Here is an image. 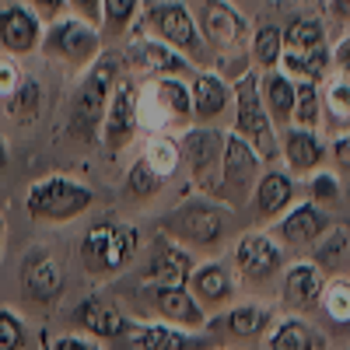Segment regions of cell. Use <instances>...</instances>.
Wrapping results in <instances>:
<instances>
[{"mask_svg": "<svg viewBox=\"0 0 350 350\" xmlns=\"http://www.w3.org/2000/svg\"><path fill=\"white\" fill-rule=\"evenodd\" d=\"M137 120L148 133L186 130L193 123V88L179 74L151 77L137 92Z\"/></svg>", "mask_w": 350, "mask_h": 350, "instance_id": "6da1fadb", "label": "cell"}, {"mask_svg": "<svg viewBox=\"0 0 350 350\" xmlns=\"http://www.w3.org/2000/svg\"><path fill=\"white\" fill-rule=\"evenodd\" d=\"M137 249H140V231L133 224L102 221V224L88 228V235L81 239V262L88 273L109 277V273H120L123 267H130Z\"/></svg>", "mask_w": 350, "mask_h": 350, "instance_id": "7a4b0ae2", "label": "cell"}, {"mask_svg": "<svg viewBox=\"0 0 350 350\" xmlns=\"http://www.w3.org/2000/svg\"><path fill=\"white\" fill-rule=\"evenodd\" d=\"M235 133H242L252 148L259 151L262 161L280 158V140H277V126L270 120L267 105H262V92H259V74L245 70L242 77H235Z\"/></svg>", "mask_w": 350, "mask_h": 350, "instance_id": "3957f363", "label": "cell"}, {"mask_svg": "<svg viewBox=\"0 0 350 350\" xmlns=\"http://www.w3.org/2000/svg\"><path fill=\"white\" fill-rule=\"evenodd\" d=\"M148 25L154 28L158 39H165L172 49H179L189 64H196V67L211 64L214 53H211L207 39H203V32H200L196 14L186 4H179V0H161V4H151Z\"/></svg>", "mask_w": 350, "mask_h": 350, "instance_id": "277c9868", "label": "cell"}, {"mask_svg": "<svg viewBox=\"0 0 350 350\" xmlns=\"http://www.w3.org/2000/svg\"><path fill=\"white\" fill-rule=\"evenodd\" d=\"M112 88H116V60H102L81 81V88L74 92V102H70V133L77 140H84V144L98 140V130H102L105 112H109Z\"/></svg>", "mask_w": 350, "mask_h": 350, "instance_id": "5b68a950", "label": "cell"}, {"mask_svg": "<svg viewBox=\"0 0 350 350\" xmlns=\"http://www.w3.org/2000/svg\"><path fill=\"white\" fill-rule=\"evenodd\" d=\"M262 175V158L252 144L228 130L224 133V158H221V186L217 196L228 203V207H242L245 200H252V189Z\"/></svg>", "mask_w": 350, "mask_h": 350, "instance_id": "8992f818", "label": "cell"}, {"mask_svg": "<svg viewBox=\"0 0 350 350\" xmlns=\"http://www.w3.org/2000/svg\"><path fill=\"white\" fill-rule=\"evenodd\" d=\"M165 235L168 239H179L186 245H200V249H211L224 239L228 231V217H224V207L214 200H186L179 203L165 221Z\"/></svg>", "mask_w": 350, "mask_h": 350, "instance_id": "52a82bcc", "label": "cell"}, {"mask_svg": "<svg viewBox=\"0 0 350 350\" xmlns=\"http://www.w3.org/2000/svg\"><path fill=\"white\" fill-rule=\"evenodd\" d=\"M92 200H95V193L88 186L64 179V175H49V179H39L28 189L25 207L36 221H74L92 207Z\"/></svg>", "mask_w": 350, "mask_h": 350, "instance_id": "ba28073f", "label": "cell"}, {"mask_svg": "<svg viewBox=\"0 0 350 350\" xmlns=\"http://www.w3.org/2000/svg\"><path fill=\"white\" fill-rule=\"evenodd\" d=\"M183 161L189 168V179L200 193H217L221 186V158H224V133L211 123L186 126L183 133Z\"/></svg>", "mask_w": 350, "mask_h": 350, "instance_id": "9c48e42d", "label": "cell"}, {"mask_svg": "<svg viewBox=\"0 0 350 350\" xmlns=\"http://www.w3.org/2000/svg\"><path fill=\"white\" fill-rule=\"evenodd\" d=\"M144 301H148V308L161 319V323H172V326L189 329V333H200L207 326V308L196 301L189 284H179V287L148 284L144 287Z\"/></svg>", "mask_w": 350, "mask_h": 350, "instance_id": "30bf717a", "label": "cell"}, {"mask_svg": "<svg viewBox=\"0 0 350 350\" xmlns=\"http://www.w3.org/2000/svg\"><path fill=\"white\" fill-rule=\"evenodd\" d=\"M116 350H203L207 340L193 336L172 323H126V329L112 340Z\"/></svg>", "mask_w": 350, "mask_h": 350, "instance_id": "8fae6325", "label": "cell"}, {"mask_svg": "<svg viewBox=\"0 0 350 350\" xmlns=\"http://www.w3.org/2000/svg\"><path fill=\"white\" fill-rule=\"evenodd\" d=\"M196 21H200V32L207 39L211 53L217 56H231L245 42V18L228 0H203Z\"/></svg>", "mask_w": 350, "mask_h": 350, "instance_id": "7c38bea8", "label": "cell"}, {"mask_svg": "<svg viewBox=\"0 0 350 350\" xmlns=\"http://www.w3.org/2000/svg\"><path fill=\"white\" fill-rule=\"evenodd\" d=\"M46 49L70 67H84L98 56V28L84 18H64L49 28Z\"/></svg>", "mask_w": 350, "mask_h": 350, "instance_id": "4fadbf2b", "label": "cell"}, {"mask_svg": "<svg viewBox=\"0 0 350 350\" xmlns=\"http://www.w3.org/2000/svg\"><path fill=\"white\" fill-rule=\"evenodd\" d=\"M140 120H137V88L130 81H116L112 98H109V112L102 123V144L109 154H120L126 144L137 137Z\"/></svg>", "mask_w": 350, "mask_h": 350, "instance_id": "5bb4252c", "label": "cell"}, {"mask_svg": "<svg viewBox=\"0 0 350 350\" xmlns=\"http://www.w3.org/2000/svg\"><path fill=\"white\" fill-rule=\"evenodd\" d=\"M235 262H239V273L245 280L267 284L284 267V245L273 242L270 235H262V231H249V235H242L239 245H235Z\"/></svg>", "mask_w": 350, "mask_h": 350, "instance_id": "9a60e30c", "label": "cell"}, {"mask_svg": "<svg viewBox=\"0 0 350 350\" xmlns=\"http://www.w3.org/2000/svg\"><path fill=\"white\" fill-rule=\"evenodd\" d=\"M123 64L140 70V74H151V77H165V74H179L186 77L193 70V64L179 49H172L165 39L154 42V39H133L123 53Z\"/></svg>", "mask_w": 350, "mask_h": 350, "instance_id": "2e32d148", "label": "cell"}, {"mask_svg": "<svg viewBox=\"0 0 350 350\" xmlns=\"http://www.w3.org/2000/svg\"><path fill=\"white\" fill-rule=\"evenodd\" d=\"M323 287H326V277L319 270V262H295V267L284 270V280H280V298L291 312H312L323 305Z\"/></svg>", "mask_w": 350, "mask_h": 350, "instance_id": "e0dca14e", "label": "cell"}, {"mask_svg": "<svg viewBox=\"0 0 350 350\" xmlns=\"http://www.w3.org/2000/svg\"><path fill=\"white\" fill-rule=\"evenodd\" d=\"M21 287L32 301H56L64 295V267L49 252H32L21 267Z\"/></svg>", "mask_w": 350, "mask_h": 350, "instance_id": "ac0fdd59", "label": "cell"}, {"mask_svg": "<svg viewBox=\"0 0 350 350\" xmlns=\"http://www.w3.org/2000/svg\"><path fill=\"white\" fill-rule=\"evenodd\" d=\"M196 270V262L189 256V249H183V242H158L148 270H144V284H168V287H179V284H189Z\"/></svg>", "mask_w": 350, "mask_h": 350, "instance_id": "d6986e66", "label": "cell"}, {"mask_svg": "<svg viewBox=\"0 0 350 350\" xmlns=\"http://www.w3.org/2000/svg\"><path fill=\"white\" fill-rule=\"evenodd\" d=\"M280 154H284L287 168L295 175H312L326 161V144L319 140V133L308 130V126H287L284 140H280Z\"/></svg>", "mask_w": 350, "mask_h": 350, "instance_id": "ffe728a7", "label": "cell"}, {"mask_svg": "<svg viewBox=\"0 0 350 350\" xmlns=\"http://www.w3.org/2000/svg\"><path fill=\"white\" fill-rule=\"evenodd\" d=\"M189 291L196 295V301L203 308H221V305L231 301V295H235V273H231V267L221 259L200 262L189 277Z\"/></svg>", "mask_w": 350, "mask_h": 350, "instance_id": "44dd1931", "label": "cell"}, {"mask_svg": "<svg viewBox=\"0 0 350 350\" xmlns=\"http://www.w3.org/2000/svg\"><path fill=\"white\" fill-rule=\"evenodd\" d=\"M291 200H295V179L284 168H267L259 175V183L252 189V211L259 221L280 217L291 207Z\"/></svg>", "mask_w": 350, "mask_h": 350, "instance_id": "7402d4cb", "label": "cell"}, {"mask_svg": "<svg viewBox=\"0 0 350 350\" xmlns=\"http://www.w3.org/2000/svg\"><path fill=\"white\" fill-rule=\"evenodd\" d=\"M193 120L196 123H214L228 112V105L235 102V92L224 84V77L211 74V70H200L193 77Z\"/></svg>", "mask_w": 350, "mask_h": 350, "instance_id": "603a6c76", "label": "cell"}, {"mask_svg": "<svg viewBox=\"0 0 350 350\" xmlns=\"http://www.w3.org/2000/svg\"><path fill=\"white\" fill-rule=\"evenodd\" d=\"M259 92L267 105L273 126H291L295 123V98H298V81L287 77L284 70H262L259 74Z\"/></svg>", "mask_w": 350, "mask_h": 350, "instance_id": "cb8c5ba5", "label": "cell"}, {"mask_svg": "<svg viewBox=\"0 0 350 350\" xmlns=\"http://www.w3.org/2000/svg\"><path fill=\"white\" fill-rule=\"evenodd\" d=\"M42 32V21L32 8L11 4L0 11V46L8 53H32Z\"/></svg>", "mask_w": 350, "mask_h": 350, "instance_id": "d4e9b609", "label": "cell"}, {"mask_svg": "<svg viewBox=\"0 0 350 350\" xmlns=\"http://www.w3.org/2000/svg\"><path fill=\"white\" fill-rule=\"evenodd\" d=\"M329 231L326 211H319V203H298L295 211H287L277 224V235L287 245H312Z\"/></svg>", "mask_w": 350, "mask_h": 350, "instance_id": "484cf974", "label": "cell"}, {"mask_svg": "<svg viewBox=\"0 0 350 350\" xmlns=\"http://www.w3.org/2000/svg\"><path fill=\"white\" fill-rule=\"evenodd\" d=\"M74 323H77L84 333L98 336V340H116V336L126 329L130 319H126L120 308H112L109 301H102V298H84V301L77 305V312H74Z\"/></svg>", "mask_w": 350, "mask_h": 350, "instance_id": "4316f807", "label": "cell"}, {"mask_svg": "<svg viewBox=\"0 0 350 350\" xmlns=\"http://www.w3.org/2000/svg\"><path fill=\"white\" fill-rule=\"evenodd\" d=\"M323 120L329 130H350V81L340 70H329L323 81Z\"/></svg>", "mask_w": 350, "mask_h": 350, "instance_id": "83f0119b", "label": "cell"}, {"mask_svg": "<svg viewBox=\"0 0 350 350\" xmlns=\"http://www.w3.org/2000/svg\"><path fill=\"white\" fill-rule=\"evenodd\" d=\"M221 323H224V333L228 336H235V340H256V336L273 329V315H270V308H262V305H239V308H231Z\"/></svg>", "mask_w": 350, "mask_h": 350, "instance_id": "f1b7e54d", "label": "cell"}, {"mask_svg": "<svg viewBox=\"0 0 350 350\" xmlns=\"http://www.w3.org/2000/svg\"><path fill=\"white\" fill-rule=\"evenodd\" d=\"M144 161H148L161 179H172L175 172H179L183 165V148H179V140H175L172 133H151L148 144H144Z\"/></svg>", "mask_w": 350, "mask_h": 350, "instance_id": "f546056e", "label": "cell"}, {"mask_svg": "<svg viewBox=\"0 0 350 350\" xmlns=\"http://www.w3.org/2000/svg\"><path fill=\"white\" fill-rule=\"evenodd\" d=\"M319 46H326V25H323V18L301 14V18H295L284 28V49L287 53H308V49H319Z\"/></svg>", "mask_w": 350, "mask_h": 350, "instance_id": "4dcf8cb0", "label": "cell"}, {"mask_svg": "<svg viewBox=\"0 0 350 350\" xmlns=\"http://www.w3.org/2000/svg\"><path fill=\"white\" fill-rule=\"evenodd\" d=\"M270 350H315V333L305 319L291 315L284 323H277L270 329V340H267Z\"/></svg>", "mask_w": 350, "mask_h": 350, "instance_id": "1f68e13d", "label": "cell"}, {"mask_svg": "<svg viewBox=\"0 0 350 350\" xmlns=\"http://www.w3.org/2000/svg\"><path fill=\"white\" fill-rule=\"evenodd\" d=\"M249 56L259 70H273L280 67V56H284V28L277 25H262L259 32L249 42Z\"/></svg>", "mask_w": 350, "mask_h": 350, "instance_id": "d6a6232c", "label": "cell"}, {"mask_svg": "<svg viewBox=\"0 0 350 350\" xmlns=\"http://www.w3.org/2000/svg\"><path fill=\"white\" fill-rule=\"evenodd\" d=\"M140 14V0H102V28L105 36H126Z\"/></svg>", "mask_w": 350, "mask_h": 350, "instance_id": "836d02e7", "label": "cell"}, {"mask_svg": "<svg viewBox=\"0 0 350 350\" xmlns=\"http://www.w3.org/2000/svg\"><path fill=\"white\" fill-rule=\"evenodd\" d=\"M323 123V95L315 81H298V98H295V126L315 130Z\"/></svg>", "mask_w": 350, "mask_h": 350, "instance_id": "e575fe53", "label": "cell"}, {"mask_svg": "<svg viewBox=\"0 0 350 350\" xmlns=\"http://www.w3.org/2000/svg\"><path fill=\"white\" fill-rule=\"evenodd\" d=\"M161 186H165V179H161V175H158L148 161H144V158H137L133 168L126 172V193H130L133 200H151V196L161 193Z\"/></svg>", "mask_w": 350, "mask_h": 350, "instance_id": "d590c367", "label": "cell"}, {"mask_svg": "<svg viewBox=\"0 0 350 350\" xmlns=\"http://www.w3.org/2000/svg\"><path fill=\"white\" fill-rule=\"evenodd\" d=\"M323 308L333 323H350V284L347 280H329L323 287Z\"/></svg>", "mask_w": 350, "mask_h": 350, "instance_id": "8d00e7d4", "label": "cell"}, {"mask_svg": "<svg viewBox=\"0 0 350 350\" xmlns=\"http://www.w3.org/2000/svg\"><path fill=\"white\" fill-rule=\"evenodd\" d=\"M25 326L14 312H0V350H21Z\"/></svg>", "mask_w": 350, "mask_h": 350, "instance_id": "74e56055", "label": "cell"}, {"mask_svg": "<svg viewBox=\"0 0 350 350\" xmlns=\"http://www.w3.org/2000/svg\"><path fill=\"white\" fill-rule=\"evenodd\" d=\"M308 189H312L315 200H326V203L340 196V183H336V175H333V172H312Z\"/></svg>", "mask_w": 350, "mask_h": 350, "instance_id": "f35d334b", "label": "cell"}, {"mask_svg": "<svg viewBox=\"0 0 350 350\" xmlns=\"http://www.w3.org/2000/svg\"><path fill=\"white\" fill-rule=\"evenodd\" d=\"M36 109H39V84H25L21 92L14 95V102H11V112H14V116H25V120H28V116H32Z\"/></svg>", "mask_w": 350, "mask_h": 350, "instance_id": "ab89813d", "label": "cell"}, {"mask_svg": "<svg viewBox=\"0 0 350 350\" xmlns=\"http://www.w3.org/2000/svg\"><path fill=\"white\" fill-rule=\"evenodd\" d=\"M67 4H70V11H74L77 18L92 21L95 28L102 25V0H67Z\"/></svg>", "mask_w": 350, "mask_h": 350, "instance_id": "60d3db41", "label": "cell"}, {"mask_svg": "<svg viewBox=\"0 0 350 350\" xmlns=\"http://www.w3.org/2000/svg\"><path fill=\"white\" fill-rule=\"evenodd\" d=\"M329 154H333V161H336L343 172H350V130H347V133H340V137L333 140Z\"/></svg>", "mask_w": 350, "mask_h": 350, "instance_id": "b9f144b4", "label": "cell"}, {"mask_svg": "<svg viewBox=\"0 0 350 350\" xmlns=\"http://www.w3.org/2000/svg\"><path fill=\"white\" fill-rule=\"evenodd\" d=\"M343 245H347V239L340 235V231H336V235H329V249H319V262H323V267H333Z\"/></svg>", "mask_w": 350, "mask_h": 350, "instance_id": "7bdbcfd3", "label": "cell"}, {"mask_svg": "<svg viewBox=\"0 0 350 350\" xmlns=\"http://www.w3.org/2000/svg\"><path fill=\"white\" fill-rule=\"evenodd\" d=\"M28 4H32V11L42 14V18H60V11L67 8V0H28Z\"/></svg>", "mask_w": 350, "mask_h": 350, "instance_id": "ee69618b", "label": "cell"}, {"mask_svg": "<svg viewBox=\"0 0 350 350\" xmlns=\"http://www.w3.org/2000/svg\"><path fill=\"white\" fill-rule=\"evenodd\" d=\"M333 67H336V70H340V74L350 81V39L336 46V53H333Z\"/></svg>", "mask_w": 350, "mask_h": 350, "instance_id": "f6af8a7d", "label": "cell"}, {"mask_svg": "<svg viewBox=\"0 0 350 350\" xmlns=\"http://www.w3.org/2000/svg\"><path fill=\"white\" fill-rule=\"evenodd\" d=\"M326 11H329L340 25H347V21H350V0H326Z\"/></svg>", "mask_w": 350, "mask_h": 350, "instance_id": "bcb514c9", "label": "cell"}, {"mask_svg": "<svg viewBox=\"0 0 350 350\" xmlns=\"http://www.w3.org/2000/svg\"><path fill=\"white\" fill-rule=\"evenodd\" d=\"M56 350H98V347L88 343V340H77V336H64L60 343H56Z\"/></svg>", "mask_w": 350, "mask_h": 350, "instance_id": "7dc6e473", "label": "cell"}, {"mask_svg": "<svg viewBox=\"0 0 350 350\" xmlns=\"http://www.w3.org/2000/svg\"><path fill=\"white\" fill-rule=\"evenodd\" d=\"M4 165H8V151H4V144H0V172H4Z\"/></svg>", "mask_w": 350, "mask_h": 350, "instance_id": "c3c4849f", "label": "cell"}, {"mask_svg": "<svg viewBox=\"0 0 350 350\" xmlns=\"http://www.w3.org/2000/svg\"><path fill=\"white\" fill-rule=\"evenodd\" d=\"M0 245H4V224H0Z\"/></svg>", "mask_w": 350, "mask_h": 350, "instance_id": "681fc988", "label": "cell"}]
</instances>
